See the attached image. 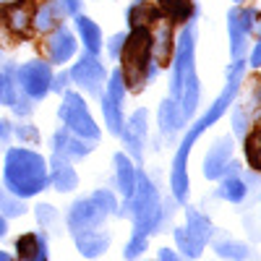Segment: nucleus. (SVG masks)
I'll return each mask as SVG.
<instances>
[{
	"instance_id": "f257e3e1",
	"label": "nucleus",
	"mask_w": 261,
	"mask_h": 261,
	"mask_svg": "<svg viewBox=\"0 0 261 261\" xmlns=\"http://www.w3.org/2000/svg\"><path fill=\"white\" fill-rule=\"evenodd\" d=\"M246 60H232L227 65V81H225V89L217 94V99L206 107V110L196 118L188 130L183 134L178 149H175V157H172V170H170V191H172V199L178 204H188V191H191V180H188V154L206 128H212L217 120H220L227 110L230 105L235 102L238 92H241V84H243V76H246Z\"/></svg>"
},
{
	"instance_id": "f03ea898",
	"label": "nucleus",
	"mask_w": 261,
	"mask_h": 261,
	"mask_svg": "<svg viewBox=\"0 0 261 261\" xmlns=\"http://www.w3.org/2000/svg\"><path fill=\"white\" fill-rule=\"evenodd\" d=\"M3 186L18 199H34L50 186L47 157L27 146H8L3 160Z\"/></svg>"
},
{
	"instance_id": "7ed1b4c3",
	"label": "nucleus",
	"mask_w": 261,
	"mask_h": 261,
	"mask_svg": "<svg viewBox=\"0 0 261 261\" xmlns=\"http://www.w3.org/2000/svg\"><path fill=\"white\" fill-rule=\"evenodd\" d=\"M120 217H130L134 220V232L139 235H146L151 238L154 232L162 230L165 225V206H162V199H160V191L154 186L144 170H139V178H136V191L128 201H123V209H118Z\"/></svg>"
},
{
	"instance_id": "20e7f679",
	"label": "nucleus",
	"mask_w": 261,
	"mask_h": 261,
	"mask_svg": "<svg viewBox=\"0 0 261 261\" xmlns=\"http://www.w3.org/2000/svg\"><path fill=\"white\" fill-rule=\"evenodd\" d=\"M120 71L125 86L141 89L144 84L154 81L160 73V65L151 58V32L146 27H134L125 34V45L120 53Z\"/></svg>"
},
{
	"instance_id": "39448f33",
	"label": "nucleus",
	"mask_w": 261,
	"mask_h": 261,
	"mask_svg": "<svg viewBox=\"0 0 261 261\" xmlns=\"http://www.w3.org/2000/svg\"><path fill=\"white\" fill-rule=\"evenodd\" d=\"M60 107H58V118H60V125L65 130H71L73 136L79 139H86V141H99L102 130L89 110V105H86L84 94L81 92H73V89H65L60 94Z\"/></svg>"
},
{
	"instance_id": "423d86ee",
	"label": "nucleus",
	"mask_w": 261,
	"mask_h": 261,
	"mask_svg": "<svg viewBox=\"0 0 261 261\" xmlns=\"http://www.w3.org/2000/svg\"><path fill=\"white\" fill-rule=\"evenodd\" d=\"M261 27V13L251 6H232L227 11V39H230V58L246 60L248 39Z\"/></svg>"
},
{
	"instance_id": "0eeeda50",
	"label": "nucleus",
	"mask_w": 261,
	"mask_h": 261,
	"mask_svg": "<svg viewBox=\"0 0 261 261\" xmlns=\"http://www.w3.org/2000/svg\"><path fill=\"white\" fill-rule=\"evenodd\" d=\"M16 86L21 94H27L34 105L42 102L50 94V84H53V65L47 60H27L16 65Z\"/></svg>"
},
{
	"instance_id": "6e6552de",
	"label": "nucleus",
	"mask_w": 261,
	"mask_h": 261,
	"mask_svg": "<svg viewBox=\"0 0 261 261\" xmlns=\"http://www.w3.org/2000/svg\"><path fill=\"white\" fill-rule=\"evenodd\" d=\"M71 84H76L84 94L89 97H102V89L107 84V68L105 63L99 60V55H89V53H81L79 60L68 68Z\"/></svg>"
},
{
	"instance_id": "1a4fd4ad",
	"label": "nucleus",
	"mask_w": 261,
	"mask_h": 261,
	"mask_svg": "<svg viewBox=\"0 0 261 261\" xmlns=\"http://www.w3.org/2000/svg\"><path fill=\"white\" fill-rule=\"evenodd\" d=\"M123 141V151L134 160L136 165H141V157H144V146H146V139H149V110L146 107H139V110H134L125 123H123V130L120 136Z\"/></svg>"
},
{
	"instance_id": "9d476101",
	"label": "nucleus",
	"mask_w": 261,
	"mask_h": 261,
	"mask_svg": "<svg viewBox=\"0 0 261 261\" xmlns=\"http://www.w3.org/2000/svg\"><path fill=\"white\" fill-rule=\"evenodd\" d=\"M107 220V214L94 204L92 196L86 199H76L65 214V225H68V232L76 235V232H86V230H99Z\"/></svg>"
},
{
	"instance_id": "9b49d317",
	"label": "nucleus",
	"mask_w": 261,
	"mask_h": 261,
	"mask_svg": "<svg viewBox=\"0 0 261 261\" xmlns=\"http://www.w3.org/2000/svg\"><path fill=\"white\" fill-rule=\"evenodd\" d=\"M232 149H235L232 134H225L209 144L206 154H204V165H201V172L206 180H220L225 175V167L232 162Z\"/></svg>"
},
{
	"instance_id": "f8f14e48",
	"label": "nucleus",
	"mask_w": 261,
	"mask_h": 261,
	"mask_svg": "<svg viewBox=\"0 0 261 261\" xmlns=\"http://www.w3.org/2000/svg\"><path fill=\"white\" fill-rule=\"evenodd\" d=\"M34 8L37 6L32 0H6V3H0V21H3V27L11 34L27 37L32 32Z\"/></svg>"
},
{
	"instance_id": "ddd939ff",
	"label": "nucleus",
	"mask_w": 261,
	"mask_h": 261,
	"mask_svg": "<svg viewBox=\"0 0 261 261\" xmlns=\"http://www.w3.org/2000/svg\"><path fill=\"white\" fill-rule=\"evenodd\" d=\"M45 47H47V63L50 65H65L68 60H73V55L79 50V39L68 27L58 24L53 32H47Z\"/></svg>"
},
{
	"instance_id": "4468645a",
	"label": "nucleus",
	"mask_w": 261,
	"mask_h": 261,
	"mask_svg": "<svg viewBox=\"0 0 261 261\" xmlns=\"http://www.w3.org/2000/svg\"><path fill=\"white\" fill-rule=\"evenodd\" d=\"M50 146H53V154L68 160V162H79V160H84V157H89L97 144H94V141H86V139H79V136L71 134V130H65V128L60 125L55 134H53Z\"/></svg>"
},
{
	"instance_id": "2eb2a0df",
	"label": "nucleus",
	"mask_w": 261,
	"mask_h": 261,
	"mask_svg": "<svg viewBox=\"0 0 261 261\" xmlns=\"http://www.w3.org/2000/svg\"><path fill=\"white\" fill-rule=\"evenodd\" d=\"M13 251H16V261H50L47 235L37 232V230L18 235L13 243Z\"/></svg>"
},
{
	"instance_id": "dca6fc26",
	"label": "nucleus",
	"mask_w": 261,
	"mask_h": 261,
	"mask_svg": "<svg viewBox=\"0 0 261 261\" xmlns=\"http://www.w3.org/2000/svg\"><path fill=\"white\" fill-rule=\"evenodd\" d=\"M186 123H188V120H186V115H183V110H180V105L172 99V97H165V99L160 102V107H157V125H160L162 139L172 141V139H175L180 130H183Z\"/></svg>"
},
{
	"instance_id": "f3484780",
	"label": "nucleus",
	"mask_w": 261,
	"mask_h": 261,
	"mask_svg": "<svg viewBox=\"0 0 261 261\" xmlns=\"http://www.w3.org/2000/svg\"><path fill=\"white\" fill-rule=\"evenodd\" d=\"M47 175H50V186L58 193H71L79 188V175L73 170V162L63 160L58 154H50L47 160Z\"/></svg>"
},
{
	"instance_id": "a211bd4d",
	"label": "nucleus",
	"mask_w": 261,
	"mask_h": 261,
	"mask_svg": "<svg viewBox=\"0 0 261 261\" xmlns=\"http://www.w3.org/2000/svg\"><path fill=\"white\" fill-rule=\"evenodd\" d=\"M113 165H115V188L120 191L123 201H128L136 191V178H139V165L130 160L125 151H115L113 157Z\"/></svg>"
},
{
	"instance_id": "6ab92c4d",
	"label": "nucleus",
	"mask_w": 261,
	"mask_h": 261,
	"mask_svg": "<svg viewBox=\"0 0 261 261\" xmlns=\"http://www.w3.org/2000/svg\"><path fill=\"white\" fill-rule=\"evenodd\" d=\"M73 27H76V34L84 45V53L89 55H99L102 47H105V37H102V29L94 18H89L86 13H79L73 16Z\"/></svg>"
},
{
	"instance_id": "aec40b11",
	"label": "nucleus",
	"mask_w": 261,
	"mask_h": 261,
	"mask_svg": "<svg viewBox=\"0 0 261 261\" xmlns=\"http://www.w3.org/2000/svg\"><path fill=\"white\" fill-rule=\"evenodd\" d=\"M73 243H76V251L84 258H99L107 248H110V232H105L102 227L99 230L76 232L73 235Z\"/></svg>"
},
{
	"instance_id": "412c9836",
	"label": "nucleus",
	"mask_w": 261,
	"mask_h": 261,
	"mask_svg": "<svg viewBox=\"0 0 261 261\" xmlns=\"http://www.w3.org/2000/svg\"><path fill=\"white\" fill-rule=\"evenodd\" d=\"M157 8H160L162 18L172 21V24H188L199 13L196 0H157Z\"/></svg>"
},
{
	"instance_id": "4be33fe9",
	"label": "nucleus",
	"mask_w": 261,
	"mask_h": 261,
	"mask_svg": "<svg viewBox=\"0 0 261 261\" xmlns=\"http://www.w3.org/2000/svg\"><path fill=\"white\" fill-rule=\"evenodd\" d=\"M248 183L243 180L241 172H235V175H222L220 178V188H217V199H222L227 204H243L248 199Z\"/></svg>"
},
{
	"instance_id": "5701e85b",
	"label": "nucleus",
	"mask_w": 261,
	"mask_h": 261,
	"mask_svg": "<svg viewBox=\"0 0 261 261\" xmlns=\"http://www.w3.org/2000/svg\"><path fill=\"white\" fill-rule=\"evenodd\" d=\"M63 21V11L58 6V0H42V6L34 8V21H32V29L47 34L53 32L58 24Z\"/></svg>"
},
{
	"instance_id": "b1692460",
	"label": "nucleus",
	"mask_w": 261,
	"mask_h": 261,
	"mask_svg": "<svg viewBox=\"0 0 261 261\" xmlns=\"http://www.w3.org/2000/svg\"><path fill=\"white\" fill-rule=\"evenodd\" d=\"M99 110H102V118H105V128H107V134L120 136L123 123H125L123 105H118L115 99H110V97H107V94L102 92V97H99Z\"/></svg>"
},
{
	"instance_id": "393cba45",
	"label": "nucleus",
	"mask_w": 261,
	"mask_h": 261,
	"mask_svg": "<svg viewBox=\"0 0 261 261\" xmlns=\"http://www.w3.org/2000/svg\"><path fill=\"white\" fill-rule=\"evenodd\" d=\"M172 53H175V45H172V32L167 24H162L157 29V34H151V58H154V63L160 65H167Z\"/></svg>"
},
{
	"instance_id": "a878e982",
	"label": "nucleus",
	"mask_w": 261,
	"mask_h": 261,
	"mask_svg": "<svg viewBox=\"0 0 261 261\" xmlns=\"http://www.w3.org/2000/svg\"><path fill=\"white\" fill-rule=\"evenodd\" d=\"M186 227H188V232H193L199 241L206 246L212 238H214V232H217V227L212 225V220L206 214H201L199 209H186Z\"/></svg>"
},
{
	"instance_id": "bb28decb",
	"label": "nucleus",
	"mask_w": 261,
	"mask_h": 261,
	"mask_svg": "<svg viewBox=\"0 0 261 261\" xmlns=\"http://www.w3.org/2000/svg\"><path fill=\"white\" fill-rule=\"evenodd\" d=\"M214 253L225 258V261H251L253 251L251 246L241 243V241H232V238H225V241H217L214 243Z\"/></svg>"
},
{
	"instance_id": "cd10ccee",
	"label": "nucleus",
	"mask_w": 261,
	"mask_h": 261,
	"mask_svg": "<svg viewBox=\"0 0 261 261\" xmlns=\"http://www.w3.org/2000/svg\"><path fill=\"white\" fill-rule=\"evenodd\" d=\"M125 18H128L130 29H134V27H146V24H151V21H165L160 8L149 6V3H130L125 8Z\"/></svg>"
},
{
	"instance_id": "c85d7f7f",
	"label": "nucleus",
	"mask_w": 261,
	"mask_h": 261,
	"mask_svg": "<svg viewBox=\"0 0 261 261\" xmlns=\"http://www.w3.org/2000/svg\"><path fill=\"white\" fill-rule=\"evenodd\" d=\"M175 246L183 253V258H188V261L201 258V253H204V243L193 232H188V227H175Z\"/></svg>"
},
{
	"instance_id": "c756f323",
	"label": "nucleus",
	"mask_w": 261,
	"mask_h": 261,
	"mask_svg": "<svg viewBox=\"0 0 261 261\" xmlns=\"http://www.w3.org/2000/svg\"><path fill=\"white\" fill-rule=\"evenodd\" d=\"M0 214L6 220H16V217H24L27 214V201L13 196L6 186H0Z\"/></svg>"
},
{
	"instance_id": "7c9ffc66",
	"label": "nucleus",
	"mask_w": 261,
	"mask_h": 261,
	"mask_svg": "<svg viewBox=\"0 0 261 261\" xmlns=\"http://www.w3.org/2000/svg\"><path fill=\"white\" fill-rule=\"evenodd\" d=\"M11 134L18 139L21 146H37L39 144V128L34 123H29L27 118H21L18 123H11Z\"/></svg>"
},
{
	"instance_id": "2f4dec72",
	"label": "nucleus",
	"mask_w": 261,
	"mask_h": 261,
	"mask_svg": "<svg viewBox=\"0 0 261 261\" xmlns=\"http://www.w3.org/2000/svg\"><path fill=\"white\" fill-rule=\"evenodd\" d=\"M243 144H246V157L251 162V170L261 172V128L246 134L243 136Z\"/></svg>"
},
{
	"instance_id": "473e14b6",
	"label": "nucleus",
	"mask_w": 261,
	"mask_h": 261,
	"mask_svg": "<svg viewBox=\"0 0 261 261\" xmlns=\"http://www.w3.org/2000/svg\"><path fill=\"white\" fill-rule=\"evenodd\" d=\"M92 199H94V204L110 217V214H118V199H115V193L110 191V188H97L94 193H92Z\"/></svg>"
},
{
	"instance_id": "72a5a7b5",
	"label": "nucleus",
	"mask_w": 261,
	"mask_h": 261,
	"mask_svg": "<svg viewBox=\"0 0 261 261\" xmlns=\"http://www.w3.org/2000/svg\"><path fill=\"white\" fill-rule=\"evenodd\" d=\"M248 125H251V113H246L243 105H235V110H232V136L243 139L248 134Z\"/></svg>"
},
{
	"instance_id": "f704fd0d",
	"label": "nucleus",
	"mask_w": 261,
	"mask_h": 261,
	"mask_svg": "<svg viewBox=\"0 0 261 261\" xmlns=\"http://www.w3.org/2000/svg\"><path fill=\"white\" fill-rule=\"evenodd\" d=\"M146 248H149V238L134 232V235H130V241L125 243V248H123V256H125V261H134V258H139Z\"/></svg>"
},
{
	"instance_id": "c9c22d12",
	"label": "nucleus",
	"mask_w": 261,
	"mask_h": 261,
	"mask_svg": "<svg viewBox=\"0 0 261 261\" xmlns=\"http://www.w3.org/2000/svg\"><path fill=\"white\" fill-rule=\"evenodd\" d=\"M34 217H37V222L42 225V227H53L55 222H58V209L53 206V204H37L34 206Z\"/></svg>"
},
{
	"instance_id": "e433bc0d",
	"label": "nucleus",
	"mask_w": 261,
	"mask_h": 261,
	"mask_svg": "<svg viewBox=\"0 0 261 261\" xmlns=\"http://www.w3.org/2000/svg\"><path fill=\"white\" fill-rule=\"evenodd\" d=\"M123 45H125V32H118V34H113L110 39H107V55H110V60L120 58Z\"/></svg>"
},
{
	"instance_id": "4c0bfd02",
	"label": "nucleus",
	"mask_w": 261,
	"mask_h": 261,
	"mask_svg": "<svg viewBox=\"0 0 261 261\" xmlns=\"http://www.w3.org/2000/svg\"><path fill=\"white\" fill-rule=\"evenodd\" d=\"M65 89H71V76H68V71H58V73H53V84H50V92H55V94H63Z\"/></svg>"
},
{
	"instance_id": "58836bf2",
	"label": "nucleus",
	"mask_w": 261,
	"mask_h": 261,
	"mask_svg": "<svg viewBox=\"0 0 261 261\" xmlns=\"http://www.w3.org/2000/svg\"><path fill=\"white\" fill-rule=\"evenodd\" d=\"M58 6H60V11H63V16H79L81 13V8H84V0H58Z\"/></svg>"
},
{
	"instance_id": "ea45409f",
	"label": "nucleus",
	"mask_w": 261,
	"mask_h": 261,
	"mask_svg": "<svg viewBox=\"0 0 261 261\" xmlns=\"http://www.w3.org/2000/svg\"><path fill=\"white\" fill-rule=\"evenodd\" d=\"M251 68H261V27H258V37L253 42V47H251V55H248V63Z\"/></svg>"
},
{
	"instance_id": "a19ab883",
	"label": "nucleus",
	"mask_w": 261,
	"mask_h": 261,
	"mask_svg": "<svg viewBox=\"0 0 261 261\" xmlns=\"http://www.w3.org/2000/svg\"><path fill=\"white\" fill-rule=\"evenodd\" d=\"M11 139H13V134H11V123H8L6 118H0V146H8Z\"/></svg>"
},
{
	"instance_id": "79ce46f5",
	"label": "nucleus",
	"mask_w": 261,
	"mask_h": 261,
	"mask_svg": "<svg viewBox=\"0 0 261 261\" xmlns=\"http://www.w3.org/2000/svg\"><path fill=\"white\" fill-rule=\"evenodd\" d=\"M157 261H180V256H178L175 251H170V248H160Z\"/></svg>"
},
{
	"instance_id": "37998d69",
	"label": "nucleus",
	"mask_w": 261,
	"mask_h": 261,
	"mask_svg": "<svg viewBox=\"0 0 261 261\" xmlns=\"http://www.w3.org/2000/svg\"><path fill=\"white\" fill-rule=\"evenodd\" d=\"M6 235H8V220L0 214V238H6Z\"/></svg>"
},
{
	"instance_id": "c03bdc74",
	"label": "nucleus",
	"mask_w": 261,
	"mask_h": 261,
	"mask_svg": "<svg viewBox=\"0 0 261 261\" xmlns=\"http://www.w3.org/2000/svg\"><path fill=\"white\" fill-rule=\"evenodd\" d=\"M0 261H13V256L6 253V251H0Z\"/></svg>"
},
{
	"instance_id": "a18cd8bd",
	"label": "nucleus",
	"mask_w": 261,
	"mask_h": 261,
	"mask_svg": "<svg viewBox=\"0 0 261 261\" xmlns=\"http://www.w3.org/2000/svg\"><path fill=\"white\" fill-rule=\"evenodd\" d=\"M232 3H235V6H243V3H246V0H232Z\"/></svg>"
},
{
	"instance_id": "49530a36",
	"label": "nucleus",
	"mask_w": 261,
	"mask_h": 261,
	"mask_svg": "<svg viewBox=\"0 0 261 261\" xmlns=\"http://www.w3.org/2000/svg\"><path fill=\"white\" fill-rule=\"evenodd\" d=\"M134 3H146V0H134Z\"/></svg>"
}]
</instances>
